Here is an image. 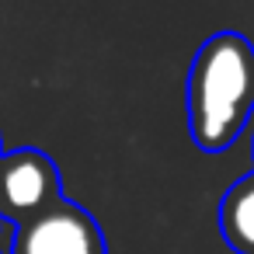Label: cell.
<instances>
[{"label":"cell","instance_id":"cell-1","mask_svg":"<svg viewBox=\"0 0 254 254\" xmlns=\"http://www.w3.org/2000/svg\"><path fill=\"white\" fill-rule=\"evenodd\" d=\"M254 115V46L237 32L205 39L188 70V132L198 150L223 153Z\"/></svg>","mask_w":254,"mask_h":254},{"label":"cell","instance_id":"cell-2","mask_svg":"<svg viewBox=\"0 0 254 254\" xmlns=\"http://www.w3.org/2000/svg\"><path fill=\"white\" fill-rule=\"evenodd\" d=\"M63 198L60 167L42 150H11L0 157V223H28Z\"/></svg>","mask_w":254,"mask_h":254},{"label":"cell","instance_id":"cell-3","mask_svg":"<svg viewBox=\"0 0 254 254\" xmlns=\"http://www.w3.org/2000/svg\"><path fill=\"white\" fill-rule=\"evenodd\" d=\"M7 254H108V244L84 205L60 198L53 209L14 226Z\"/></svg>","mask_w":254,"mask_h":254},{"label":"cell","instance_id":"cell-4","mask_svg":"<svg viewBox=\"0 0 254 254\" xmlns=\"http://www.w3.org/2000/svg\"><path fill=\"white\" fill-rule=\"evenodd\" d=\"M219 233L233 254H254V171L226 188L219 202Z\"/></svg>","mask_w":254,"mask_h":254},{"label":"cell","instance_id":"cell-5","mask_svg":"<svg viewBox=\"0 0 254 254\" xmlns=\"http://www.w3.org/2000/svg\"><path fill=\"white\" fill-rule=\"evenodd\" d=\"M0 233H4V223H0ZM0 254H4V251H0Z\"/></svg>","mask_w":254,"mask_h":254},{"label":"cell","instance_id":"cell-6","mask_svg":"<svg viewBox=\"0 0 254 254\" xmlns=\"http://www.w3.org/2000/svg\"><path fill=\"white\" fill-rule=\"evenodd\" d=\"M0 157H4V150H0Z\"/></svg>","mask_w":254,"mask_h":254},{"label":"cell","instance_id":"cell-7","mask_svg":"<svg viewBox=\"0 0 254 254\" xmlns=\"http://www.w3.org/2000/svg\"><path fill=\"white\" fill-rule=\"evenodd\" d=\"M251 153H254V146H251Z\"/></svg>","mask_w":254,"mask_h":254}]
</instances>
